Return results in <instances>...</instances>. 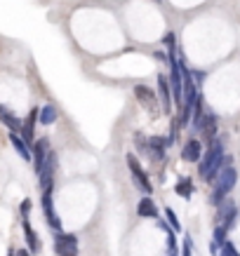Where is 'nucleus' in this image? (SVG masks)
I'll return each instance as SVG.
<instances>
[{"instance_id":"nucleus-1","label":"nucleus","mask_w":240,"mask_h":256,"mask_svg":"<svg viewBox=\"0 0 240 256\" xmlns=\"http://www.w3.org/2000/svg\"><path fill=\"white\" fill-rule=\"evenodd\" d=\"M231 158L224 153V143L222 139H214V141L207 143V150L203 153L200 158V167H198V174L203 181H210L212 184L214 179L219 177V172L224 169V165H229Z\"/></svg>"},{"instance_id":"nucleus-2","label":"nucleus","mask_w":240,"mask_h":256,"mask_svg":"<svg viewBox=\"0 0 240 256\" xmlns=\"http://www.w3.org/2000/svg\"><path fill=\"white\" fill-rule=\"evenodd\" d=\"M236 184H238V172H236V167H231V162H229V165H224L219 177L214 179V191H212L210 202H212L214 207H219V204L226 200V195L233 191Z\"/></svg>"},{"instance_id":"nucleus-3","label":"nucleus","mask_w":240,"mask_h":256,"mask_svg":"<svg viewBox=\"0 0 240 256\" xmlns=\"http://www.w3.org/2000/svg\"><path fill=\"white\" fill-rule=\"evenodd\" d=\"M127 169H130V174H132V179L137 181V186H139V191H144L146 195L153 193V186H151V179H149V174H146V169L142 167V162L137 160V155H132V153H127Z\"/></svg>"},{"instance_id":"nucleus-4","label":"nucleus","mask_w":240,"mask_h":256,"mask_svg":"<svg viewBox=\"0 0 240 256\" xmlns=\"http://www.w3.org/2000/svg\"><path fill=\"white\" fill-rule=\"evenodd\" d=\"M54 174H57V153L50 150L45 158L43 169L38 172V181L43 186V193H52L54 191Z\"/></svg>"},{"instance_id":"nucleus-5","label":"nucleus","mask_w":240,"mask_h":256,"mask_svg":"<svg viewBox=\"0 0 240 256\" xmlns=\"http://www.w3.org/2000/svg\"><path fill=\"white\" fill-rule=\"evenodd\" d=\"M54 252L57 256H78V238L73 233H57Z\"/></svg>"},{"instance_id":"nucleus-6","label":"nucleus","mask_w":240,"mask_h":256,"mask_svg":"<svg viewBox=\"0 0 240 256\" xmlns=\"http://www.w3.org/2000/svg\"><path fill=\"white\" fill-rule=\"evenodd\" d=\"M134 99L142 104L144 111H149V113H156V111H158L160 99L151 87H146V85H134Z\"/></svg>"},{"instance_id":"nucleus-7","label":"nucleus","mask_w":240,"mask_h":256,"mask_svg":"<svg viewBox=\"0 0 240 256\" xmlns=\"http://www.w3.org/2000/svg\"><path fill=\"white\" fill-rule=\"evenodd\" d=\"M236 221H238V207L231 202V200H224L219 204V214H217V223L224 226L226 230H231L236 226Z\"/></svg>"},{"instance_id":"nucleus-8","label":"nucleus","mask_w":240,"mask_h":256,"mask_svg":"<svg viewBox=\"0 0 240 256\" xmlns=\"http://www.w3.org/2000/svg\"><path fill=\"white\" fill-rule=\"evenodd\" d=\"M47 153H50V139H45V136L36 139L33 146H31V160H33V172H36V174L43 169Z\"/></svg>"},{"instance_id":"nucleus-9","label":"nucleus","mask_w":240,"mask_h":256,"mask_svg":"<svg viewBox=\"0 0 240 256\" xmlns=\"http://www.w3.org/2000/svg\"><path fill=\"white\" fill-rule=\"evenodd\" d=\"M43 214L45 219H47V226L54 230V233H62V219H59V214L54 212V200H52V193H43Z\"/></svg>"},{"instance_id":"nucleus-10","label":"nucleus","mask_w":240,"mask_h":256,"mask_svg":"<svg viewBox=\"0 0 240 256\" xmlns=\"http://www.w3.org/2000/svg\"><path fill=\"white\" fill-rule=\"evenodd\" d=\"M198 132H200V136H203V141H214L217 139V115L210 113V111H205L203 120H200V125L196 127Z\"/></svg>"},{"instance_id":"nucleus-11","label":"nucleus","mask_w":240,"mask_h":256,"mask_svg":"<svg viewBox=\"0 0 240 256\" xmlns=\"http://www.w3.org/2000/svg\"><path fill=\"white\" fill-rule=\"evenodd\" d=\"M158 99L160 104H162V111L167 115H172V89H169V80L162 75V73H158Z\"/></svg>"},{"instance_id":"nucleus-12","label":"nucleus","mask_w":240,"mask_h":256,"mask_svg":"<svg viewBox=\"0 0 240 256\" xmlns=\"http://www.w3.org/2000/svg\"><path fill=\"white\" fill-rule=\"evenodd\" d=\"M21 228H24V235H26L28 252H31V254H38V252L43 249V245H40V238H38V233L33 230L31 221H28V214H21Z\"/></svg>"},{"instance_id":"nucleus-13","label":"nucleus","mask_w":240,"mask_h":256,"mask_svg":"<svg viewBox=\"0 0 240 256\" xmlns=\"http://www.w3.org/2000/svg\"><path fill=\"white\" fill-rule=\"evenodd\" d=\"M38 113H40V108H31L26 115V120H24V125H21V132H19V136L24 139V141H33L36 139V123H38Z\"/></svg>"},{"instance_id":"nucleus-14","label":"nucleus","mask_w":240,"mask_h":256,"mask_svg":"<svg viewBox=\"0 0 240 256\" xmlns=\"http://www.w3.org/2000/svg\"><path fill=\"white\" fill-rule=\"evenodd\" d=\"M203 141L200 139H191V141H186V146L181 148V160L184 162H200V158H203Z\"/></svg>"},{"instance_id":"nucleus-15","label":"nucleus","mask_w":240,"mask_h":256,"mask_svg":"<svg viewBox=\"0 0 240 256\" xmlns=\"http://www.w3.org/2000/svg\"><path fill=\"white\" fill-rule=\"evenodd\" d=\"M0 123L5 125L9 132H17V134L21 132V125H24V123H21V120L17 118V115L12 113L7 106H2V104H0Z\"/></svg>"},{"instance_id":"nucleus-16","label":"nucleus","mask_w":240,"mask_h":256,"mask_svg":"<svg viewBox=\"0 0 240 256\" xmlns=\"http://www.w3.org/2000/svg\"><path fill=\"white\" fill-rule=\"evenodd\" d=\"M137 214H139L142 219H158V207H156L151 195H146V197L139 200V204H137Z\"/></svg>"},{"instance_id":"nucleus-17","label":"nucleus","mask_w":240,"mask_h":256,"mask_svg":"<svg viewBox=\"0 0 240 256\" xmlns=\"http://www.w3.org/2000/svg\"><path fill=\"white\" fill-rule=\"evenodd\" d=\"M9 143L14 146V150H17V153L24 160H26V162H31V146H28V143L24 141V139H21L17 132H9Z\"/></svg>"},{"instance_id":"nucleus-18","label":"nucleus","mask_w":240,"mask_h":256,"mask_svg":"<svg viewBox=\"0 0 240 256\" xmlns=\"http://www.w3.org/2000/svg\"><path fill=\"white\" fill-rule=\"evenodd\" d=\"M57 118H59V113H57V108H54L52 104H47V106L40 108V113H38V123L45 125V127H50V125L57 123Z\"/></svg>"},{"instance_id":"nucleus-19","label":"nucleus","mask_w":240,"mask_h":256,"mask_svg":"<svg viewBox=\"0 0 240 256\" xmlns=\"http://www.w3.org/2000/svg\"><path fill=\"white\" fill-rule=\"evenodd\" d=\"M174 193H177L179 197H184V200H191V195H193V181L188 177H181L177 181V186H174Z\"/></svg>"},{"instance_id":"nucleus-20","label":"nucleus","mask_w":240,"mask_h":256,"mask_svg":"<svg viewBox=\"0 0 240 256\" xmlns=\"http://www.w3.org/2000/svg\"><path fill=\"white\" fill-rule=\"evenodd\" d=\"M165 219H167L169 228L174 230V233H179V230H181V223H179L177 214H174V209H172V207H165Z\"/></svg>"},{"instance_id":"nucleus-21","label":"nucleus","mask_w":240,"mask_h":256,"mask_svg":"<svg viewBox=\"0 0 240 256\" xmlns=\"http://www.w3.org/2000/svg\"><path fill=\"white\" fill-rule=\"evenodd\" d=\"M219 256H238V249H236V245H233L231 240H226L222 247H219Z\"/></svg>"},{"instance_id":"nucleus-22","label":"nucleus","mask_w":240,"mask_h":256,"mask_svg":"<svg viewBox=\"0 0 240 256\" xmlns=\"http://www.w3.org/2000/svg\"><path fill=\"white\" fill-rule=\"evenodd\" d=\"M181 256H193V240H191V235H186L184 242H181Z\"/></svg>"},{"instance_id":"nucleus-23","label":"nucleus","mask_w":240,"mask_h":256,"mask_svg":"<svg viewBox=\"0 0 240 256\" xmlns=\"http://www.w3.org/2000/svg\"><path fill=\"white\" fill-rule=\"evenodd\" d=\"M162 43L169 47V52H174V50H177V38H174V33H172V31H169V33H165Z\"/></svg>"},{"instance_id":"nucleus-24","label":"nucleus","mask_w":240,"mask_h":256,"mask_svg":"<svg viewBox=\"0 0 240 256\" xmlns=\"http://www.w3.org/2000/svg\"><path fill=\"white\" fill-rule=\"evenodd\" d=\"M14 256H31V252L28 249H19V252H14Z\"/></svg>"},{"instance_id":"nucleus-25","label":"nucleus","mask_w":240,"mask_h":256,"mask_svg":"<svg viewBox=\"0 0 240 256\" xmlns=\"http://www.w3.org/2000/svg\"><path fill=\"white\" fill-rule=\"evenodd\" d=\"M9 256H14V249H12V252H9Z\"/></svg>"},{"instance_id":"nucleus-26","label":"nucleus","mask_w":240,"mask_h":256,"mask_svg":"<svg viewBox=\"0 0 240 256\" xmlns=\"http://www.w3.org/2000/svg\"><path fill=\"white\" fill-rule=\"evenodd\" d=\"M153 2H160V0H153Z\"/></svg>"}]
</instances>
